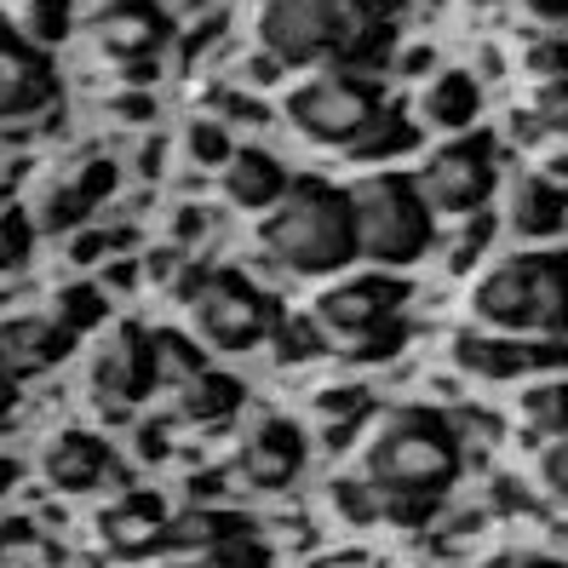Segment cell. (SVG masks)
Listing matches in <instances>:
<instances>
[{
  "mask_svg": "<svg viewBox=\"0 0 568 568\" xmlns=\"http://www.w3.org/2000/svg\"><path fill=\"white\" fill-rule=\"evenodd\" d=\"M396 41V0H264L258 52L276 70L367 75Z\"/></svg>",
  "mask_w": 568,
  "mask_h": 568,
  "instance_id": "1",
  "label": "cell"
},
{
  "mask_svg": "<svg viewBox=\"0 0 568 568\" xmlns=\"http://www.w3.org/2000/svg\"><path fill=\"white\" fill-rule=\"evenodd\" d=\"M459 430L437 408H396L362 448V483L379 499V523L419 528L443 506V494L459 483Z\"/></svg>",
  "mask_w": 568,
  "mask_h": 568,
  "instance_id": "2",
  "label": "cell"
},
{
  "mask_svg": "<svg viewBox=\"0 0 568 568\" xmlns=\"http://www.w3.org/2000/svg\"><path fill=\"white\" fill-rule=\"evenodd\" d=\"M258 242L287 276H333V271H345V264L362 258L351 195L327 179L287 184V195L264 213Z\"/></svg>",
  "mask_w": 568,
  "mask_h": 568,
  "instance_id": "3",
  "label": "cell"
},
{
  "mask_svg": "<svg viewBox=\"0 0 568 568\" xmlns=\"http://www.w3.org/2000/svg\"><path fill=\"white\" fill-rule=\"evenodd\" d=\"M345 195H351L362 258L385 264V271H403V264L425 258L430 242H437V213L425 207V195L408 173H367Z\"/></svg>",
  "mask_w": 568,
  "mask_h": 568,
  "instance_id": "4",
  "label": "cell"
},
{
  "mask_svg": "<svg viewBox=\"0 0 568 568\" xmlns=\"http://www.w3.org/2000/svg\"><path fill=\"white\" fill-rule=\"evenodd\" d=\"M179 298L190 311L195 345L202 351H253L276 333L282 305L264 287H253L242 271H219V264H195L179 276Z\"/></svg>",
  "mask_w": 568,
  "mask_h": 568,
  "instance_id": "5",
  "label": "cell"
},
{
  "mask_svg": "<svg viewBox=\"0 0 568 568\" xmlns=\"http://www.w3.org/2000/svg\"><path fill=\"white\" fill-rule=\"evenodd\" d=\"M390 104L385 87L374 75H351V70H322L311 81H298L287 92V126L305 144L322 150H351L362 139V126Z\"/></svg>",
  "mask_w": 568,
  "mask_h": 568,
  "instance_id": "6",
  "label": "cell"
},
{
  "mask_svg": "<svg viewBox=\"0 0 568 568\" xmlns=\"http://www.w3.org/2000/svg\"><path fill=\"white\" fill-rule=\"evenodd\" d=\"M494 179H499V144L488 132H459L448 139L437 155L419 166V195L430 213H448V219H465L477 213L488 195H494Z\"/></svg>",
  "mask_w": 568,
  "mask_h": 568,
  "instance_id": "7",
  "label": "cell"
},
{
  "mask_svg": "<svg viewBox=\"0 0 568 568\" xmlns=\"http://www.w3.org/2000/svg\"><path fill=\"white\" fill-rule=\"evenodd\" d=\"M87 385H92V403L104 408V414H126V408H139L144 396L155 390V345H150V327L121 322V327L110 333V339L92 351Z\"/></svg>",
  "mask_w": 568,
  "mask_h": 568,
  "instance_id": "8",
  "label": "cell"
},
{
  "mask_svg": "<svg viewBox=\"0 0 568 568\" xmlns=\"http://www.w3.org/2000/svg\"><path fill=\"white\" fill-rule=\"evenodd\" d=\"M403 305H408V282L356 276V282H339L316 298V327L333 333L339 345H356V339H367V333H379L390 322H408Z\"/></svg>",
  "mask_w": 568,
  "mask_h": 568,
  "instance_id": "9",
  "label": "cell"
},
{
  "mask_svg": "<svg viewBox=\"0 0 568 568\" xmlns=\"http://www.w3.org/2000/svg\"><path fill=\"white\" fill-rule=\"evenodd\" d=\"M58 104V70L52 58L0 18V121H36Z\"/></svg>",
  "mask_w": 568,
  "mask_h": 568,
  "instance_id": "10",
  "label": "cell"
},
{
  "mask_svg": "<svg viewBox=\"0 0 568 568\" xmlns=\"http://www.w3.org/2000/svg\"><path fill=\"white\" fill-rule=\"evenodd\" d=\"M305 459H311L305 430H298L293 419H282V414H271V419H258V425L247 430V443L236 448L230 477H236L242 488H253V494H276V488L298 483Z\"/></svg>",
  "mask_w": 568,
  "mask_h": 568,
  "instance_id": "11",
  "label": "cell"
},
{
  "mask_svg": "<svg viewBox=\"0 0 568 568\" xmlns=\"http://www.w3.org/2000/svg\"><path fill=\"white\" fill-rule=\"evenodd\" d=\"M87 29L110 58H121V70L126 63H150L166 47V36H173V23H166V12L155 0H110V7L92 12Z\"/></svg>",
  "mask_w": 568,
  "mask_h": 568,
  "instance_id": "12",
  "label": "cell"
},
{
  "mask_svg": "<svg viewBox=\"0 0 568 568\" xmlns=\"http://www.w3.org/2000/svg\"><path fill=\"white\" fill-rule=\"evenodd\" d=\"M110 190H115V161L98 155V161L75 166V173H63L58 184H47V190H41V202H36V213H29V224L47 230V236L81 230L98 207L110 202Z\"/></svg>",
  "mask_w": 568,
  "mask_h": 568,
  "instance_id": "13",
  "label": "cell"
},
{
  "mask_svg": "<svg viewBox=\"0 0 568 568\" xmlns=\"http://www.w3.org/2000/svg\"><path fill=\"white\" fill-rule=\"evenodd\" d=\"M110 471H115V454H110V443L98 437V430L70 425V430H58V437L41 448V477L58 494H92Z\"/></svg>",
  "mask_w": 568,
  "mask_h": 568,
  "instance_id": "14",
  "label": "cell"
},
{
  "mask_svg": "<svg viewBox=\"0 0 568 568\" xmlns=\"http://www.w3.org/2000/svg\"><path fill=\"white\" fill-rule=\"evenodd\" d=\"M75 351V333L58 327L52 316H7L0 322V367L23 385L29 374H47Z\"/></svg>",
  "mask_w": 568,
  "mask_h": 568,
  "instance_id": "15",
  "label": "cell"
},
{
  "mask_svg": "<svg viewBox=\"0 0 568 568\" xmlns=\"http://www.w3.org/2000/svg\"><path fill=\"white\" fill-rule=\"evenodd\" d=\"M287 166L271 150H230V161L219 166V190L230 207L242 213H271L282 195H287Z\"/></svg>",
  "mask_w": 568,
  "mask_h": 568,
  "instance_id": "16",
  "label": "cell"
},
{
  "mask_svg": "<svg viewBox=\"0 0 568 568\" xmlns=\"http://www.w3.org/2000/svg\"><path fill=\"white\" fill-rule=\"evenodd\" d=\"M98 534H104V546L115 551V557H144V551H155L161 540H166V506L155 494H126V499H115V506L104 511V523H98Z\"/></svg>",
  "mask_w": 568,
  "mask_h": 568,
  "instance_id": "17",
  "label": "cell"
},
{
  "mask_svg": "<svg viewBox=\"0 0 568 568\" xmlns=\"http://www.w3.org/2000/svg\"><path fill=\"white\" fill-rule=\"evenodd\" d=\"M506 224L517 230V236L528 242H546L557 236V230L568 224V190L546 173H523L511 184V202H506Z\"/></svg>",
  "mask_w": 568,
  "mask_h": 568,
  "instance_id": "18",
  "label": "cell"
},
{
  "mask_svg": "<svg viewBox=\"0 0 568 568\" xmlns=\"http://www.w3.org/2000/svg\"><path fill=\"white\" fill-rule=\"evenodd\" d=\"M454 362L471 379H523L534 374V339H511V333H459Z\"/></svg>",
  "mask_w": 568,
  "mask_h": 568,
  "instance_id": "19",
  "label": "cell"
},
{
  "mask_svg": "<svg viewBox=\"0 0 568 568\" xmlns=\"http://www.w3.org/2000/svg\"><path fill=\"white\" fill-rule=\"evenodd\" d=\"M247 385L236 374H219V367H202L195 379L173 385V419L179 425H224L230 414L242 408Z\"/></svg>",
  "mask_w": 568,
  "mask_h": 568,
  "instance_id": "20",
  "label": "cell"
},
{
  "mask_svg": "<svg viewBox=\"0 0 568 568\" xmlns=\"http://www.w3.org/2000/svg\"><path fill=\"white\" fill-rule=\"evenodd\" d=\"M477 110H483V87H477L471 70H443L419 98V115L443 132H471Z\"/></svg>",
  "mask_w": 568,
  "mask_h": 568,
  "instance_id": "21",
  "label": "cell"
},
{
  "mask_svg": "<svg viewBox=\"0 0 568 568\" xmlns=\"http://www.w3.org/2000/svg\"><path fill=\"white\" fill-rule=\"evenodd\" d=\"M242 534H253L247 517L236 511H219V506H190L179 517H166V540L173 551H202V546H224V540H242Z\"/></svg>",
  "mask_w": 568,
  "mask_h": 568,
  "instance_id": "22",
  "label": "cell"
},
{
  "mask_svg": "<svg viewBox=\"0 0 568 568\" xmlns=\"http://www.w3.org/2000/svg\"><path fill=\"white\" fill-rule=\"evenodd\" d=\"M414 144H419V126L396 110V104H385L374 121L362 126V139H356L345 155H351V161H390V155H408Z\"/></svg>",
  "mask_w": 568,
  "mask_h": 568,
  "instance_id": "23",
  "label": "cell"
},
{
  "mask_svg": "<svg viewBox=\"0 0 568 568\" xmlns=\"http://www.w3.org/2000/svg\"><path fill=\"white\" fill-rule=\"evenodd\" d=\"M47 316H52L58 327H70L75 339H81V333H92L98 322L110 316V293L98 287V282H70V287L52 293V311H47Z\"/></svg>",
  "mask_w": 568,
  "mask_h": 568,
  "instance_id": "24",
  "label": "cell"
},
{
  "mask_svg": "<svg viewBox=\"0 0 568 568\" xmlns=\"http://www.w3.org/2000/svg\"><path fill=\"white\" fill-rule=\"evenodd\" d=\"M523 425L534 430V437H568V379H540L528 396H523Z\"/></svg>",
  "mask_w": 568,
  "mask_h": 568,
  "instance_id": "25",
  "label": "cell"
},
{
  "mask_svg": "<svg viewBox=\"0 0 568 568\" xmlns=\"http://www.w3.org/2000/svg\"><path fill=\"white\" fill-rule=\"evenodd\" d=\"M161 568H271V551L264 540L242 534V540H224V546H202V551H173Z\"/></svg>",
  "mask_w": 568,
  "mask_h": 568,
  "instance_id": "26",
  "label": "cell"
},
{
  "mask_svg": "<svg viewBox=\"0 0 568 568\" xmlns=\"http://www.w3.org/2000/svg\"><path fill=\"white\" fill-rule=\"evenodd\" d=\"M150 345H155V385H184L207 367L202 345L184 339V333H150Z\"/></svg>",
  "mask_w": 568,
  "mask_h": 568,
  "instance_id": "27",
  "label": "cell"
},
{
  "mask_svg": "<svg viewBox=\"0 0 568 568\" xmlns=\"http://www.w3.org/2000/svg\"><path fill=\"white\" fill-rule=\"evenodd\" d=\"M18 29H23V36L47 52V47H58V41L75 29V0H29Z\"/></svg>",
  "mask_w": 568,
  "mask_h": 568,
  "instance_id": "28",
  "label": "cell"
},
{
  "mask_svg": "<svg viewBox=\"0 0 568 568\" xmlns=\"http://www.w3.org/2000/svg\"><path fill=\"white\" fill-rule=\"evenodd\" d=\"M271 351H276V362H305V356L327 351V333L311 316H282L276 333H271Z\"/></svg>",
  "mask_w": 568,
  "mask_h": 568,
  "instance_id": "29",
  "label": "cell"
},
{
  "mask_svg": "<svg viewBox=\"0 0 568 568\" xmlns=\"http://www.w3.org/2000/svg\"><path fill=\"white\" fill-rule=\"evenodd\" d=\"M230 150H236V144L224 139V121H207V115H202V121L184 126V155L202 166V173H219V166L230 161Z\"/></svg>",
  "mask_w": 568,
  "mask_h": 568,
  "instance_id": "30",
  "label": "cell"
},
{
  "mask_svg": "<svg viewBox=\"0 0 568 568\" xmlns=\"http://www.w3.org/2000/svg\"><path fill=\"white\" fill-rule=\"evenodd\" d=\"M29 253H36V224H29V213L7 207V213H0V276L23 271Z\"/></svg>",
  "mask_w": 568,
  "mask_h": 568,
  "instance_id": "31",
  "label": "cell"
},
{
  "mask_svg": "<svg viewBox=\"0 0 568 568\" xmlns=\"http://www.w3.org/2000/svg\"><path fill=\"white\" fill-rule=\"evenodd\" d=\"M327 499H333V511H339L351 528L379 523V499H374V488H367L362 477H339V483L327 488Z\"/></svg>",
  "mask_w": 568,
  "mask_h": 568,
  "instance_id": "32",
  "label": "cell"
},
{
  "mask_svg": "<svg viewBox=\"0 0 568 568\" xmlns=\"http://www.w3.org/2000/svg\"><path fill=\"white\" fill-rule=\"evenodd\" d=\"M534 126L551 132V139H568V75L540 81V92H534Z\"/></svg>",
  "mask_w": 568,
  "mask_h": 568,
  "instance_id": "33",
  "label": "cell"
},
{
  "mask_svg": "<svg viewBox=\"0 0 568 568\" xmlns=\"http://www.w3.org/2000/svg\"><path fill=\"white\" fill-rule=\"evenodd\" d=\"M316 414L327 419V425H362V414H367V390L356 385H333V390H322L316 396Z\"/></svg>",
  "mask_w": 568,
  "mask_h": 568,
  "instance_id": "34",
  "label": "cell"
},
{
  "mask_svg": "<svg viewBox=\"0 0 568 568\" xmlns=\"http://www.w3.org/2000/svg\"><path fill=\"white\" fill-rule=\"evenodd\" d=\"M403 345H408V322H390V327H379V333H367V339L345 345V356H351V362H385V356H396Z\"/></svg>",
  "mask_w": 568,
  "mask_h": 568,
  "instance_id": "35",
  "label": "cell"
},
{
  "mask_svg": "<svg viewBox=\"0 0 568 568\" xmlns=\"http://www.w3.org/2000/svg\"><path fill=\"white\" fill-rule=\"evenodd\" d=\"M528 75H540V81L568 75V41H534L528 47Z\"/></svg>",
  "mask_w": 568,
  "mask_h": 568,
  "instance_id": "36",
  "label": "cell"
},
{
  "mask_svg": "<svg viewBox=\"0 0 568 568\" xmlns=\"http://www.w3.org/2000/svg\"><path fill=\"white\" fill-rule=\"evenodd\" d=\"M540 483H546L557 499H568V437H557V443L540 454Z\"/></svg>",
  "mask_w": 568,
  "mask_h": 568,
  "instance_id": "37",
  "label": "cell"
},
{
  "mask_svg": "<svg viewBox=\"0 0 568 568\" xmlns=\"http://www.w3.org/2000/svg\"><path fill=\"white\" fill-rule=\"evenodd\" d=\"M104 247H110V236H98V230H81V236L70 242V258H75V264H92Z\"/></svg>",
  "mask_w": 568,
  "mask_h": 568,
  "instance_id": "38",
  "label": "cell"
},
{
  "mask_svg": "<svg viewBox=\"0 0 568 568\" xmlns=\"http://www.w3.org/2000/svg\"><path fill=\"white\" fill-rule=\"evenodd\" d=\"M139 454H144V459H166V430H161V425H144V430H139Z\"/></svg>",
  "mask_w": 568,
  "mask_h": 568,
  "instance_id": "39",
  "label": "cell"
},
{
  "mask_svg": "<svg viewBox=\"0 0 568 568\" xmlns=\"http://www.w3.org/2000/svg\"><path fill=\"white\" fill-rule=\"evenodd\" d=\"M523 7H528L534 18H546V23H562V18H568V0H523Z\"/></svg>",
  "mask_w": 568,
  "mask_h": 568,
  "instance_id": "40",
  "label": "cell"
},
{
  "mask_svg": "<svg viewBox=\"0 0 568 568\" xmlns=\"http://www.w3.org/2000/svg\"><path fill=\"white\" fill-rule=\"evenodd\" d=\"M12 408H18V379L7 374V367H0V425L12 419Z\"/></svg>",
  "mask_w": 568,
  "mask_h": 568,
  "instance_id": "41",
  "label": "cell"
},
{
  "mask_svg": "<svg viewBox=\"0 0 568 568\" xmlns=\"http://www.w3.org/2000/svg\"><path fill=\"white\" fill-rule=\"evenodd\" d=\"M202 230H207L202 207H184V213H179V242H190V236H202Z\"/></svg>",
  "mask_w": 568,
  "mask_h": 568,
  "instance_id": "42",
  "label": "cell"
},
{
  "mask_svg": "<svg viewBox=\"0 0 568 568\" xmlns=\"http://www.w3.org/2000/svg\"><path fill=\"white\" fill-rule=\"evenodd\" d=\"M110 282H115V287H132V282H139V264H115Z\"/></svg>",
  "mask_w": 568,
  "mask_h": 568,
  "instance_id": "43",
  "label": "cell"
},
{
  "mask_svg": "<svg viewBox=\"0 0 568 568\" xmlns=\"http://www.w3.org/2000/svg\"><path fill=\"white\" fill-rule=\"evenodd\" d=\"M18 483V459H0V494H7Z\"/></svg>",
  "mask_w": 568,
  "mask_h": 568,
  "instance_id": "44",
  "label": "cell"
},
{
  "mask_svg": "<svg viewBox=\"0 0 568 568\" xmlns=\"http://www.w3.org/2000/svg\"><path fill=\"white\" fill-rule=\"evenodd\" d=\"M115 110H121V115H150V104H144V98H121Z\"/></svg>",
  "mask_w": 568,
  "mask_h": 568,
  "instance_id": "45",
  "label": "cell"
},
{
  "mask_svg": "<svg viewBox=\"0 0 568 568\" xmlns=\"http://www.w3.org/2000/svg\"><path fill=\"white\" fill-rule=\"evenodd\" d=\"M517 568H568V562H557V557H528V562H517Z\"/></svg>",
  "mask_w": 568,
  "mask_h": 568,
  "instance_id": "46",
  "label": "cell"
}]
</instances>
